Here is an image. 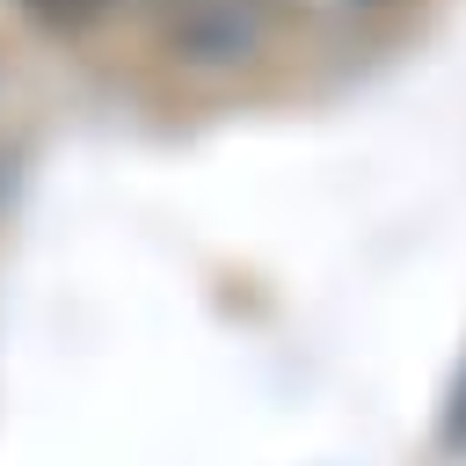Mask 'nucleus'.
Here are the masks:
<instances>
[{
    "instance_id": "nucleus-1",
    "label": "nucleus",
    "mask_w": 466,
    "mask_h": 466,
    "mask_svg": "<svg viewBox=\"0 0 466 466\" xmlns=\"http://www.w3.org/2000/svg\"><path fill=\"white\" fill-rule=\"evenodd\" d=\"M277 15H284V0H146V22L160 36V51L197 66V73L248 66L269 44Z\"/></svg>"
},
{
    "instance_id": "nucleus-2",
    "label": "nucleus",
    "mask_w": 466,
    "mask_h": 466,
    "mask_svg": "<svg viewBox=\"0 0 466 466\" xmlns=\"http://www.w3.org/2000/svg\"><path fill=\"white\" fill-rule=\"evenodd\" d=\"M15 7H22L29 22H44L51 36H80V29H95L116 0H15Z\"/></svg>"
},
{
    "instance_id": "nucleus-3",
    "label": "nucleus",
    "mask_w": 466,
    "mask_h": 466,
    "mask_svg": "<svg viewBox=\"0 0 466 466\" xmlns=\"http://www.w3.org/2000/svg\"><path fill=\"white\" fill-rule=\"evenodd\" d=\"M444 437H451V444H466V379H459V393H451V415H444Z\"/></svg>"
}]
</instances>
